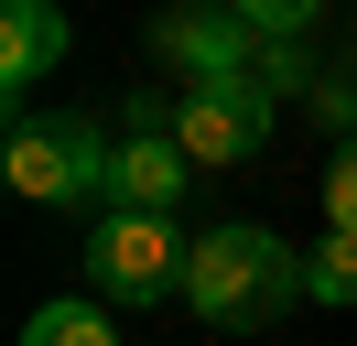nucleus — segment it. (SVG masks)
<instances>
[{
  "mask_svg": "<svg viewBox=\"0 0 357 346\" xmlns=\"http://www.w3.org/2000/svg\"><path fill=\"white\" fill-rule=\"evenodd\" d=\"M249 76H260V86H314V76H303V54H292V43H260V65H249Z\"/></svg>",
  "mask_w": 357,
  "mask_h": 346,
  "instance_id": "nucleus-11",
  "label": "nucleus"
},
{
  "mask_svg": "<svg viewBox=\"0 0 357 346\" xmlns=\"http://www.w3.org/2000/svg\"><path fill=\"white\" fill-rule=\"evenodd\" d=\"M22 346H119V324L98 314V303H44V314L22 324Z\"/></svg>",
  "mask_w": 357,
  "mask_h": 346,
  "instance_id": "nucleus-8",
  "label": "nucleus"
},
{
  "mask_svg": "<svg viewBox=\"0 0 357 346\" xmlns=\"http://www.w3.org/2000/svg\"><path fill=\"white\" fill-rule=\"evenodd\" d=\"M184 303H195L217 336H260L303 303V249L271 227H206L195 238V271H184Z\"/></svg>",
  "mask_w": 357,
  "mask_h": 346,
  "instance_id": "nucleus-1",
  "label": "nucleus"
},
{
  "mask_svg": "<svg viewBox=\"0 0 357 346\" xmlns=\"http://www.w3.org/2000/svg\"><path fill=\"white\" fill-rule=\"evenodd\" d=\"M87 271H98V292L109 303H162V292H184V271H195V249L174 238V216H98L87 227Z\"/></svg>",
  "mask_w": 357,
  "mask_h": 346,
  "instance_id": "nucleus-3",
  "label": "nucleus"
},
{
  "mask_svg": "<svg viewBox=\"0 0 357 346\" xmlns=\"http://www.w3.org/2000/svg\"><path fill=\"white\" fill-rule=\"evenodd\" d=\"M152 54L184 86H217V76H249L260 65V22L249 11H174V22H152Z\"/></svg>",
  "mask_w": 357,
  "mask_h": 346,
  "instance_id": "nucleus-5",
  "label": "nucleus"
},
{
  "mask_svg": "<svg viewBox=\"0 0 357 346\" xmlns=\"http://www.w3.org/2000/svg\"><path fill=\"white\" fill-rule=\"evenodd\" d=\"M303 292L314 303H357V238L325 227V249H303Z\"/></svg>",
  "mask_w": 357,
  "mask_h": 346,
  "instance_id": "nucleus-9",
  "label": "nucleus"
},
{
  "mask_svg": "<svg viewBox=\"0 0 357 346\" xmlns=\"http://www.w3.org/2000/svg\"><path fill=\"white\" fill-rule=\"evenodd\" d=\"M184 184H195V163H184L174 119H152V108H141L130 141H119V163H109V206H119V216H174Z\"/></svg>",
  "mask_w": 357,
  "mask_h": 346,
  "instance_id": "nucleus-6",
  "label": "nucleus"
},
{
  "mask_svg": "<svg viewBox=\"0 0 357 346\" xmlns=\"http://www.w3.org/2000/svg\"><path fill=\"white\" fill-rule=\"evenodd\" d=\"M54 65H66V11H54V0H11V11H0V86L22 98Z\"/></svg>",
  "mask_w": 357,
  "mask_h": 346,
  "instance_id": "nucleus-7",
  "label": "nucleus"
},
{
  "mask_svg": "<svg viewBox=\"0 0 357 346\" xmlns=\"http://www.w3.org/2000/svg\"><path fill=\"white\" fill-rule=\"evenodd\" d=\"M325 227H347V238H357V141L325 163Z\"/></svg>",
  "mask_w": 357,
  "mask_h": 346,
  "instance_id": "nucleus-10",
  "label": "nucleus"
},
{
  "mask_svg": "<svg viewBox=\"0 0 357 346\" xmlns=\"http://www.w3.org/2000/svg\"><path fill=\"white\" fill-rule=\"evenodd\" d=\"M109 163L119 151L87 119H11V151H0L11 195H33V206H98L109 195Z\"/></svg>",
  "mask_w": 357,
  "mask_h": 346,
  "instance_id": "nucleus-2",
  "label": "nucleus"
},
{
  "mask_svg": "<svg viewBox=\"0 0 357 346\" xmlns=\"http://www.w3.org/2000/svg\"><path fill=\"white\" fill-rule=\"evenodd\" d=\"M174 141L195 173H227L271 141V86L260 76H217V86H174Z\"/></svg>",
  "mask_w": 357,
  "mask_h": 346,
  "instance_id": "nucleus-4",
  "label": "nucleus"
}]
</instances>
